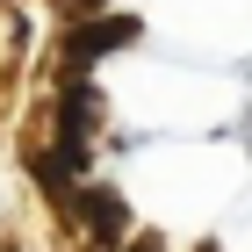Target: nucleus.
<instances>
[{"mask_svg": "<svg viewBox=\"0 0 252 252\" xmlns=\"http://www.w3.org/2000/svg\"><path fill=\"white\" fill-rule=\"evenodd\" d=\"M137 36V22H87V29H72V43H65V58H72V65H87V58H94V51H116V43H130Z\"/></svg>", "mask_w": 252, "mask_h": 252, "instance_id": "nucleus-1", "label": "nucleus"}]
</instances>
